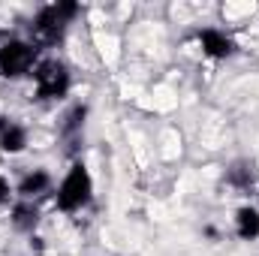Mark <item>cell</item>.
<instances>
[{
	"mask_svg": "<svg viewBox=\"0 0 259 256\" xmlns=\"http://www.w3.org/2000/svg\"><path fill=\"white\" fill-rule=\"evenodd\" d=\"M78 12H81V6L72 3V0H61V3L42 6V9L33 15V21H30L33 46H36V49H39V46H49V49L58 46L66 36V27L78 18Z\"/></svg>",
	"mask_w": 259,
	"mask_h": 256,
	"instance_id": "cell-1",
	"label": "cell"
},
{
	"mask_svg": "<svg viewBox=\"0 0 259 256\" xmlns=\"http://www.w3.org/2000/svg\"><path fill=\"white\" fill-rule=\"evenodd\" d=\"M196 42H199L202 55L211 58V61H226V58L235 55V39L226 30H220V27H199L196 30Z\"/></svg>",
	"mask_w": 259,
	"mask_h": 256,
	"instance_id": "cell-5",
	"label": "cell"
},
{
	"mask_svg": "<svg viewBox=\"0 0 259 256\" xmlns=\"http://www.w3.org/2000/svg\"><path fill=\"white\" fill-rule=\"evenodd\" d=\"M52 175L46 172V169H33V172H27L21 181H18V187H15V193H18V199H27V202H36L39 196H46V193L52 190Z\"/></svg>",
	"mask_w": 259,
	"mask_h": 256,
	"instance_id": "cell-6",
	"label": "cell"
},
{
	"mask_svg": "<svg viewBox=\"0 0 259 256\" xmlns=\"http://www.w3.org/2000/svg\"><path fill=\"white\" fill-rule=\"evenodd\" d=\"M226 184L232 190L247 193L253 184H256V172H253V163L250 160H235L229 169H226Z\"/></svg>",
	"mask_w": 259,
	"mask_h": 256,
	"instance_id": "cell-9",
	"label": "cell"
},
{
	"mask_svg": "<svg viewBox=\"0 0 259 256\" xmlns=\"http://www.w3.org/2000/svg\"><path fill=\"white\" fill-rule=\"evenodd\" d=\"M9 199H12V184H9V181L0 175V205H6Z\"/></svg>",
	"mask_w": 259,
	"mask_h": 256,
	"instance_id": "cell-12",
	"label": "cell"
},
{
	"mask_svg": "<svg viewBox=\"0 0 259 256\" xmlns=\"http://www.w3.org/2000/svg\"><path fill=\"white\" fill-rule=\"evenodd\" d=\"M27 139H30L27 136V127H21V124L12 121L9 127L0 133V151L3 154H21L27 148Z\"/></svg>",
	"mask_w": 259,
	"mask_h": 256,
	"instance_id": "cell-10",
	"label": "cell"
},
{
	"mask_svg": "<svg viewBox=\"0 0 259 256\" xmlns=\"http://www.w3.org/2000/svg\"><path fill=\"white\" fill-rule=\"evenodd\" d=\"M235 235L241 241H256L259 238V208L256 205H241L235 211Z\"/></svg>",
	"mask_w": 259,
	"mask_h": 256,
	"instance_id": "cell-8",
	"label": "cell"
},
{
	"mask_svg": "<svg viewBox=\"0 0 259 256\" xmlns=\"http://www.w3.org/2000/svg\"><path fill=\"white\" fill-rule=\"evenodd\" d=\"M72 88V72L64 61L58 58H46L39 61L33 69V91H36V100L49 103V100H64Z\"/></svg>",
	"mask_w": 259,
	"mask_h": 256,
	"instance_id": "cell-3",
	"label": "cell"
},
{
	"mask_svg": "<svg viewBox=\"0 0 259 256\" xmlns=\"http://www.w3.org/2000/svg\"><path fill=\"white\" fill-rule=\"evenodd\" d=\"M9 124H12V118H6V115H0V133H3V130L9 127Z\"/></svg>",
	"mask_w": 259,
	"mask_h": 256,
	"instance_id": "cell-13",
	"label": "cell"
},
{
	"mask_svg": "<svg viewBox=\"0 0 259 256\" xmlns=\"http://www.w3.org/2000/svg\"><path fill=\"white\" fill-rule=\"evenodd\" d=\"M84 121H88V106H84V103H75V106L66 112L61 133H64L66 139H72V136H81V130H84Z\"/></svg>",
	"mask_w": 259,
	"mask_h": 256,
	"instance_id": "cell-11",
	"label": "cell"
},
{
	"mask_svg": "<svg viewBox=\"0 0 259 256\" xmlns=\"http://www.w3.org/2000/svg\"><path fill=\"white\" fill-rule=\"evenodd\" d=\"M39 64V49L30 39H6L0 46V75L15 81L24 75H33Z\"/></svg>",
	"mask_w": 259,
	"mask_h": 256,
	"instance_id": "cell-4",
	"label": "cell"
},
{
	"mask_svg": "<svg viewBox=\"0 0 259 256\" xmlns=\"http://www.w3.org/2000/svg\"><path fill=\"white\" fill-rule=\"evenodd\" d=\"M91 199H94V178H91L88 166L81 160H75L55 190V205L64 214H75V211L88 208Z\"/></svg>",
	"mask_w": 259,
	"mask_h": 256,
	"instance_id": "cell-2",
	"label": "cell"
},
{
	"mask_svg": "<svg viewBox=\"0 0 259 256\" xmlns=\"http://www.w3.org/2000/svg\"><path fill=\"white\" fill-rule=\"evenodd\" d=\"M9 220H12V226H15L18 232H24V235H33V232H36V226H39V208H36V202L18 199V202L12 205V214H9Z\"/></svg>",
	"mask_w": 259,
	"mask_h": 256,
	"instance_id": "cell-7",
	"label": "cell"
}]
</instances>
